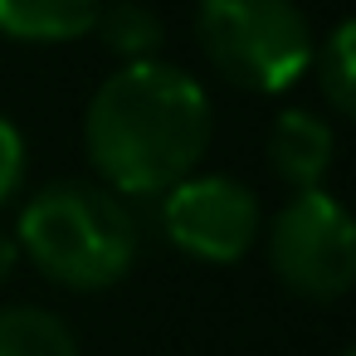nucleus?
<instances>
[{"label":"nucleus","instance_id":"nucleus-8","mask_svg":"<svg viewBox=\"0 0 356 356\" xmlns=\"http://www.w3.org/2000/svg\"><path fill=\"white\" fill-rule=\"evenodd\" d=\"M0 356H79V337L49 307H0Z\"/></svg>","mask_w":356,"mask_h":356},{"label":"nucleus","instance_id":"nucleus-10","mask_svg":"<svg viewBox=\"0 0 356 356\" xmlns=\"http://www.w3.org/2000/svg\"><path fill=\"white\" fill-rule=\"evenodd\" d=\"M312 69H317V93L337 118L356 113V25L337 20L332 35L312 49Z\"/></svg>","mask_w":356,"mask_h":356},{"label":"nucleus","instance_id":"nucleus-4","mask_svg":"<svg viewBox=\"0 0 356 356\" xmlns=\"http://www.w3.org/2000/svg\"><path fill=\"white\" fill-rule=\"evenodd\" d=\"M268 264L278 283L307 302H337L356 283V229L337 195L293 191L268 220Z\"/></svg>","mask_w":356,"mask_h":356},{"label":"nucleus","instance_id":"nucleus-7","mask_svg":"<svg viewBox=\"0 0 356 356\" xmlns=\"http://www.w3.org/2000/svg\"><path fill=\"white\" fill-rule=\"evenodd\" d=\"M103 0H0V40L15 44H74L93 35Z\"/></svg>","mask_w":356,"mask_h":356},{"label":"nucleus","instance_id":"nucleus-3","mask_svg":"<svg viewBox=\"0 0 356 356\" xmlns=\"http://www.w3.org/2000/svg\"><path fill=\"white\" fill-rule=\"evenodd\" d=\"M195 44L225 83L259 98L288 93L317 49L298 0H200Z\"/></svg>","mask_w":356,"mask_h":356},{"label":"nucleus","instance_id":"nucleus-1","mask_svg":"<svg viewBox=\"0 0 356 356\" xmlns=\"http://www.w3.org/2000/svg\"><path fill=\"white\" fill-rule=\"evenodd\" d=\"M210 98L200 79L166 59L113 69L83 108V152L113 195H161L186 181L210 147Z\"/></svg>","mask_w":356,"mask_h":356},{"label":"nucleus","instance_id":"nucleus-2","mask_svg":"<svg viewBox=\"0 0 356 356\" xmlns=\"http://www.w3.org/2000/svg\"><path fill=\"white\" fill-rule=\"evenodd\" d=\"M15 244L49 283L103 293L122 283L137 259V220L122 195L98 181H49L25 200Z\"/></svg>","mask_w":356,"mask_h":356},{"label":"nucleus","instance_id":"nucleus-9","mask_svg":"<svg viewBox=\"0 0 356 356\" xmlns=\"http://www.w3.org/2000/svg\"><path fill=\"white\" fill-rule=\"evenodd\" d=\"M93 35L122 59V64H142V59H156L161 49V20L137 6V0H103V10L93 20Z\"/></svg>","mask_w":356,"mask_h":356},{"label":"nucleus","instance_id":"nucleus-5","mask_svg":"<svg viewBox=\"0 0 356 356\" xmlns=\"http://www.w3.org/2000/svg\"><path fill=\"white\" fill-rule=\"evenodd\" d=\"M156 200H161V234L186 259H200V264L244 259L254 249L259 229H264L259 195L234 176L191 171L186 181H176Z\"/></svg>","mask_w":356,"mask_h":356},{"label":"nucleus","instance_id":"nucleus-11","mask_svg":"<svg viewBox=\"0 0 356 356\" xmlns=\"http://www.w3.org/2000/svg\"><path fill=\"white\" fill-rule=\"evenodd\" d=\"M25 171H30V152H25V137L10 118H0V210H6L20 186H25Z\"/></svg>","mask_w":356,"mask_h":356},{"label":"nucleus","instance_id":"nucleus-12","mask_svg":"<svg viewBox=\"0 0 356 356\" xmlns=\"http://www.w3.org/2000/svg\"><path fill=\"white\" fill-rule=\"evenodd\" d=\"M15 264H20V244H15V234H10V229H0V283L15 273Z\"/></svg>","mask_w":356,"mask_h":356},{"label":"nucleus","instance_id":"nucleus-6","mask_svg":"<svg viewBox=\"0 0 356 356\" xmlns=\"http://www.w3.org/2000/svg\"><path fill=\"white\" fill-rule=\"evenodd\" d=\"M332 156H337V132L327 118H317L312 108H288L273 118L268 171L288 191H317L332 171Z\"/></svg>","mask_w":356,"mask_h":356}]
</instances>
